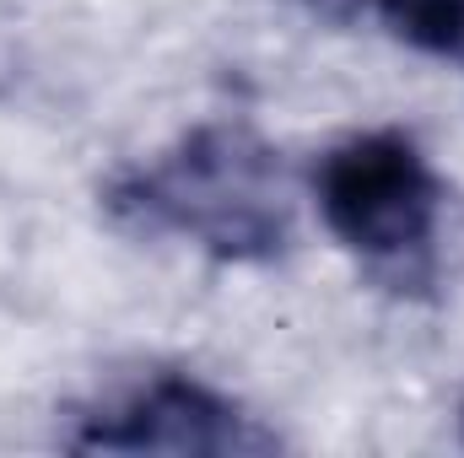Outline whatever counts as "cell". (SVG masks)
I'll use <instances>...</instances> for the list:
<instances>
[{"label":"cell","instance_id":"cell-2","mask_svg":"<svg viewBox=\"0 0 464 458\" xmlns=\"http://www.w3.org/2000/svg\"><path fill=\"white\" fill-rule=\"evenodd\" d=\"M314 189L330 232L362 259L400 264L421 253L438 232L443 189L411 135L372 129L341 140L314 167Z\"/></svg>","mask_w":464,"mask_h":458},{"label":"cell","instance_id":"cell-1","mask_svg":"<svg viewBox=\"0 0 464 458\" xmlns=\"http://www.w3.org/2000/svg\"><path fill=\"white\" fill-rule=\"evenodd\" d=\"M109 216L130 232H179L217 259H276L292 243L281 151L248 124H200L162 162L109 184Z\"/></svg>","mask_w":464,"mask_h":458},{"label":"cell","instance_id":"cell-5","mask_svg":"<svg viewBox=\"0 0 464 458\" xmlns=\"http://www.w3.org/2000/svg\"><path fill=\"white\" fill-rule=\"evenodd\" d=\"M308 16H319V22H335V27H351L372 0H297Z\"/></svg>","mask_w":464,"mask_h":458},{"label":"cell","instance_id":"cell-4","mask_svg":"<svg viewBox=\"0 0 464 458\" xmlns=\"http://www.w3.org/2000/svg\"><path fill=\"white\" fill-rule=\"evenodd\" d=\"M372 5L405 43H416L427 54L464 49V0H372Z\"/></svg>","mask_w":464,"mask_h":458},{"label":"cell","instance_id":"cell-3","mask_svg":"<svg viewBox=\"0 0 464 458\" xmlns=\"http://www.w3.org/2000/svg\"><path fill=\"white\" fill-rule=\"evenodd\" d=\"M71 448L82 453H259L270 448V437L254 432L248 415L217 388L168 372V377H151L140 394H130L119 410L87 415Z\"/></svg>","mask_w":464,"mask_h":458}]
</instances>
